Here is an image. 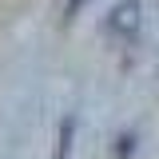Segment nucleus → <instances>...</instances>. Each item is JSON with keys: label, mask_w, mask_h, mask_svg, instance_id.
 I'll list each match as a JSON object with an SVG mask.
<instances>
[{"label": "nucleus", "mask_w": 159, "mask_h": 159, "mask_svg": "<svg viewBox=\"0 0 159 159\" xmlns=\"http://www.w3.org/2000/svg\"><path fill=\"white\" fill-rule=\"evenodd\" d=\"M139 20H143L139 0H123V4H116V8L107 12V32L119 36V40H135L139 36Z\"/></svg>", "instance_id": "f257e3e1"}, {"label": "nucleus", "mask_w": 159, "mask_h": 159, "mask_svg": "<svg viewBox=\"0 0 159 159\" xmlns=\"http://www.w3.org/2000/svg\"><path fill=\"white\" fill-rule=\"evenodd\" d=\"M72 135H76V119L64 116V123H60V151H56V159H68V155H72Z\"/></svg>", "instance_id": "f03ea898"}, {"label": "nucleus", "mask_w": 159, "mask_h": 159, "mask_svg": "<svg viewBox=\"0 0 159 159\" xmlns=\"http://www.w3.org/2000/svg\"><path fill=\"white\" fill-rule=\"evenodd\" d=\"M131 151H135V135L123 131V135L116 139V147H111V155H116V159H131Z\"/></svg>", "instance_id": "7ed1b4c3"}, {"label": "nucleus", "mask_w": 159, "mask_h": 159, "mask_svg": "<svg viewBox=\"0 0 159 159\" xmlns=\"http://www.w3.org/2000/svg\"><path fill=\"white\" fill-rule=\"evenodd\" d=\"M80 4H88V0H68V20H72V16L80 12Z\"/></svg>", "instance_id": "20e7f679"}]
</instances>
